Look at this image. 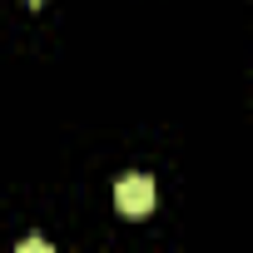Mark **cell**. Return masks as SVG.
I'll return each mask as SVG.
<instances>
[{"label": "cell", "mask_w": 253, "mask_h": 253, "mask_svg": "<svg viewBox=\"0 0 253 253\" xmlns=\"http://www.w3.org/2000/svg\"><path fill=\"white\" fill-rule=\"evenodd\" d=\"M114 209L124 218H149V209H154V179L149 174H124L114 184Z\"/></svg>", "instance_id": "1"}, {"label": "cell", "mask_w": 253, "mask_h": 253, "mask_svg": "<svg viewBox=\"0 0 253 253\" xmlns=\"http://www.w3.org/2000/svg\"><path fill=\"white\" fill-rule=\"evenodd\" d=\"M20 253H50V243H45V238H25V243H20Z\"/></svg>", "instance_id": "2"}, {"label": "cell", "mask_w": 253, "mask_h": 253, "mask_svg": "<svg viewBox=\"0 0 253 253\" xmlns=\"http://www.w3.org/2000/svg\"><path fill=\"white\" fill-rule=\"evenodd\" d=\"M30 5H45V0H30Z\"/></svg>", "instance_id": "3"}]
</instances>
